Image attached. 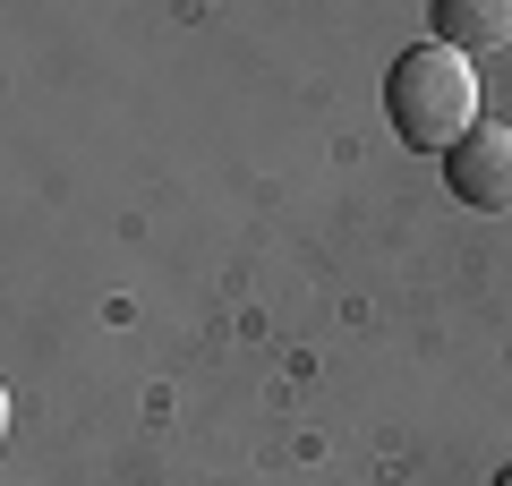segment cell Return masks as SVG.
I'll list each match as a JSON object with an SVG mask.
<instances>
[{
    "mask_svg": "<svg viewBox=\"0 0 512 486\" xmlns=\"http://www.w3.org/2000/svg\"><path fill=\"white\" fill-rule=\"evenodd\" d=\"M384 120L410 154H453L478 128V69L444 43H410L384 69Z\"/></svg>",
    "mask_w": 512,
    "mask_h": 486,
    "instance_id": "cell-1",
    "label": "cell"
},
{
    "mask_svg": "<svg viewBox=\"0 0 512 486\" xmlns=\"http://www.w3.org/2000/svg\"><path fill=\"white\" fill-rule=\"evenodd\" d=\"M495 486H512V461H504V469H495Z\"/></svg>",
    "mask_w": 512,
    "mask_h": 486,
    "instance_id": "cell-4",
    "label": "cell"
},
{
    "mask_svg": "<svg viewBox=\"0 0 512 486\" xmlns=\"http://www.w3.org/2000/svg\"><path fill=\"white\" fill-rule=\"evenodd\" d=\"M436 43L444 52H504L512 43V0H436Z\"/></svg>",
    "mask_w": 512,
    "mask_h": 486,
    "instance_id": "cell-3",
    "label": "cell"
},
{
    "mask_svg": "<svg viewBox=\"0 0 512 486\" xmlns=\"http://www.w3.org/2000/svg\"><path fill=\"white\" fill-rule=\"evenodd\" d=\"M444 188H453L470 214H512V128L478 120L470 137L444 154Z\"/></svg>",
    "mask_w": 512,
    "mask_h": 486,
    "instance_id": "cell-2",
    "label": "cell"
}]
</instances>
